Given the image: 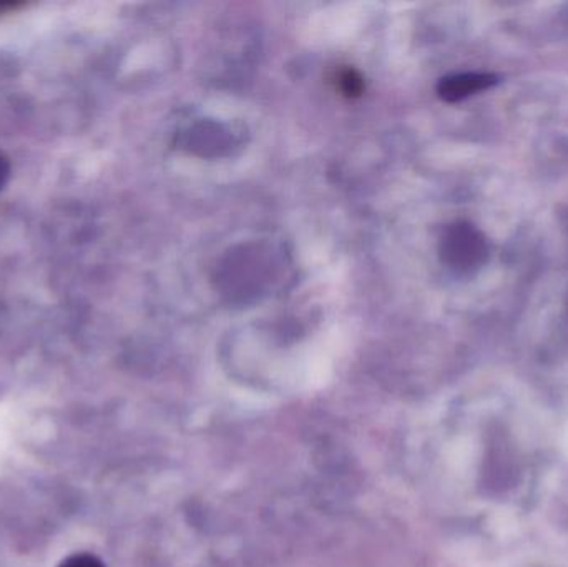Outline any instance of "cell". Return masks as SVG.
Here are the masks:
<instances>
[{
    "instance_id": "1",
    "label": "cell",
    "mask_w": 568,
    "mask_h": 567,
    "mask_svg": "<svg viewBox=\"0 0 568 567\" xmlns=\"http://www.w3.org/2000/svg\"><path fill=\"white\" fill-rule=\"evenodd\" d=\"M487 253L486 239L470 225L456 226L447 236L446 256L457 269H477L486 262Z\"/></svg>"
},
{
    "instance_id": "2",
    "label": "cell",
    "mask_w": 568,
    "mask_h": 567,
    "mask_svg": "<svg viewBox=\"0 0 568 567\" xmlns=\"http://www.w3.org/2000/svg\"><path fill=\"white\" fill-rule=\"evenodd\" d=\"M499 82L493 73H463V75L450 77L440 83V95L449 102L466 99L474 93L490 89Z\"/></svg>"
},
{
    "instance_id": "3",
    "label": "cell",
    "mask_w": 568,
    "mask_h": 567,
    "mask_svg": "<svg viewBox=\"0 0 568 567\" xmlns=\"http://www.w3.org/2000/svg\"><path fill=\"white\" fill-rule=\"evenodd\" d=\"M59 567H105V565L97 556L89 555V553H79V555H72L63 559Z\"/></svg>"
},
{
    "instance_id": "4",
    "label": "cell",
    "mask_w": 568,
    "mask_h": 567,
    "mask_svg": "<svg viewBox=\"0 0 568 567\" xmlns=\"http://www.w3.org/2000/svg\"><path fill=\"white\" fill-rule=\"evenodd\" d=\"M10 176V162L7 159L6 153L0 152V192H2L3 186L9 182Z\"/></svg>"
},
{
    "instance_id": "5",
    "label": "cell",
    "mask_w": 568,
    "mask_h": 567,
    "mask_svg": "<svg viewBox=\"0 0 568 567\" xmlns=\"http://www.w3.org/2000/svg\"><path fill=\"white\" fill-rule=\"evenodd\" d=\"M19 3L16 2H0V13L9 12V10L16 9Z\"/></svg>"
}]
</instances>
